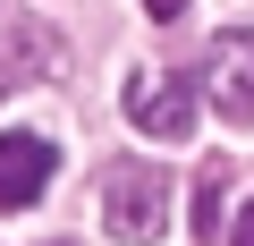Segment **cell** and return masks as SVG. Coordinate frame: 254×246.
<instances>
[{"label":"cell","mask_w":254,"mask_h":246,"mask_svg":"<svg viewBox=\"0 0 254 246\" xmlns=\"http://www.w3.org/2000/svg\"><path fill=\"white\" fill-rule=\"evenodd\" d=\"M0 93H9V68H0Z\"/></svg>","instance_id":"obj_9"},{"label":"cell","mask_w":254,"mask_h":246,"mask_svg":"<svg viewBox=\"0 0 254 246\" xmlns=\"http://www.w3.org/2000/svg\"><path fill=\"white\" fill-rule=\"evenodd\" d=\"M195 229H203V238H229V229H220V178L195 187Z\"/></svg>","instance_id":"obj_6"},{"label":"cell","mask_w":254,"mask_h":246,"mask_svg":"<svg viewBox=\"0 0 254 246\" xmlns=\"http://www.w3.org/2000/svg\"><path fill=\"white\" fill-rule=\"evenodd\" d=\"M51 246H76V238H51Z\"/></svg>","instance_id":"obj_10"},{"label":"cell","mask_w":254,"mask_h":246,"mask_svg":"<svg viewBox=\"0 0 254 246\" xmlns=\"http://www.w3.org/2000/svg\"><path fill=\"white\" fill-rule=\"evenodd\" d=\"M51 170H60L51 136H26V128H9V136H0V212H26V204H43Z\"/></svg>","instance_id":"obj_4"},{"label":"cell","mask_w":254,"mask_h":246,"mask_svg":"<svg viewBox=\"0 0 254 246\" xmlns=\"http://www.w3.org/2000/svg\"><path fill=\"white\" fill-rule=\"evenodd\" d=\"M229 246H254V204L237 212V229H229Z\"/></svg>","instance_id":"obj_7"},{"label":"cell","mask_w":254,"mask_h":246,"mask_svg":"<svg viewBox=\"0 0 254 246\" xmlns=\"http://www.w3.org/2000/svg\"><path fill=\"white\" fill-rule=\"evenodd\" d=\"M144 9H153V17L170 26V17H187V0H144Z\"/></svg>","instance_id":"obj_8"},{"label":"cell","mask_w":254,"mask_h":246,"mask_svg":"<svg viewBox=\"0 0 254 246\" xmlns=\"http://www.w3.org/2000/svg\"><path fill=\"white\" fill-rule=\"evenodd\" d=\"M17 60H26L34 77H51V68H60V43H51V34L34 26V17H26V26H17Z\"/></svg>","instance_id":"obj_5"},{"label":"cell","mask_w":254,"mask_h":246,"mask_svg":"<svg viewBox=\"0 0 254 246\" xmlns=\"http://www.w3.org/2000/svg\"><path fill=\"white\" fill-rule=\"evenodd\" d=\"M119 110H127L136 136H161V145H178V136L195 128V93H187L178 77H144V68L127 77V102H119Z\"/></svg>","instance_id":"obj_3"},{"label":"cell","mask_w":254,"mask_h":246,"mask_svg":"<svg viewBox=\"0 0 254 246\" xmlns=\"http://www.w3.org/2000/svg\"><path fill=\"white\" fill-rule=\"evenodd\" d=\"M102 229L119 246H153L170 229V178L153 162H110L102 170Z\"/></svg>","instance_id":"obj_1"},{"label":"cell","mask_w":254,"mask_h":246,"mask_svg":"<svg viewBox=\"0 0 254 246\" xmlns=\"http://www.w3.org/2000/svg\"><path fill=\"white\" fill-rule=\"evenodd\" d=\"M203 93L229 128H254V26H229L203 60Z\"/></svg>","instance_id":"obj_2"}]
</instances>
